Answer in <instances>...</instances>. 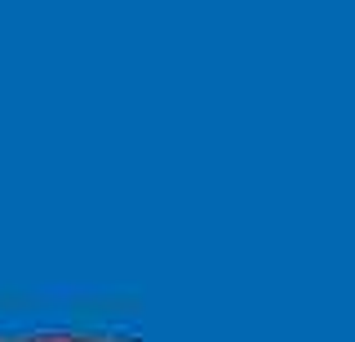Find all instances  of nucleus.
<instances>
[{"instance_id":"obj_1","label":"nucleus","mask_w":355,"mask_h":342,"mask_svg":"<svg viewBox=\"0 0 355 342\" xmlns=\"http://www.w3.org/2000/svg\"><path fill=\"white\" fill-rule=\"evenodd\" d=\"M31 342H89V338H31Z\"/></svg>"}]
</instances>
